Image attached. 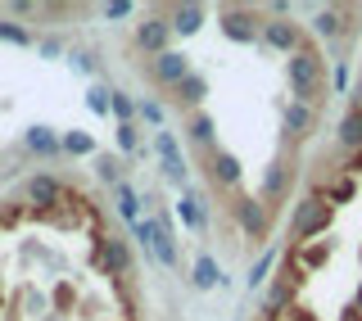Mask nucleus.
<instances>
[{
	"label": "nucleus",
	"mask_w": 362,
	"mask_h": 321,
	"mask_svg": "<svg viewBox=\"0 0 362 321\" xmlns=\"http://www.w3.org/2000/svg\"><path fill=\"white\" fill-rule=\"evenodd\" d=\"M90 109H95V113H105V109H109V100H105V91H90Z\"/></svg>",
	"instance_id": "412c9836"
},
{
	"label": "nucleus",
	"mask_w": 362,
	"mask_h": 321,
	"mask_svg": "<svg viewBox=\"0 0 362 321\" xmlns=\"http://www.w3.org/2000/svg\"><path fill=\"white\" fill-rule=\"evenodd\" d=\"M113 194H118V213L132 217V222H141V217H136V194H132V186H118Z\"/></svg>",
	"instance_id": "ddd939ff"
},
{
	"label": "nucleus",
	"mask_w": 362,
	"mask_h": 321,
	"mask_svg": "<svg viewBox=\"0 0 362 321\" xmlns=\"http://www.w3.org/2000/svg\"><path fill=\"white\" fill-rule=\"evenodd\" d=\"M136 37H141V45H145V50H158V54H163L168 28H163V23H141V32H136Z\"/></svg>",
	"instance_id": "6e6552de"
},
{
	"label": "nucleus",
	"mask_w": 362,
	"mask_h": 321,
	"mask_svg": "<svg viewBox=\"0 0 362 321\" xmlns=\"http://www.w3.org/2000/svg\"><path fill=\"white\" fill-rule=\"evenodd\" d=\"M290 91L299 95V105H317V100L326 95V59L317 50H294L290 54Z\"/></svg>",
	"instance_id": "f257e3e1"
},
{
	"label": "nucleus",
	"mask_w": 362,
	"mask_h": 321,
	"mask_svg": "<svg viewBox=\"0 0 362 321\" xmlns=\"http://www.w3.org/2000/svg\"><path fill=\"white\" fill-rule=\"evenodd\" d=\"M177 95H181V100H186V105H195V100L204 95V82H199V77H186V82H181V86H177Z\"/></svg>",
	"instance_id": "dca6fc26"
},
{
	"label": "nucleus",
	"mask_w": 362,
	"mask_h": 321,
	"mask_svg": "<svg viewBox=\"0 0 362 321\" xmlns=\"http://www.w3.org/2000/svg\"><path fill=\"white\" fill-rule=\"evenodd\" d=\"M64 150H73V154H86V150H90V141H86V136H68V141H64Z\"/></svg>",
	"instance_id": "aec40b11"
},
{
	"label": "nucleus",
	"mask_w": 362,
	"mask_h": 321,
	"mask_svg": "<svg viewBox=\"0 0 362 321\" xmlns=\"http://www.w3.org/2000/svg\"><path fill=\"white\" fill-rule=\"evenodd\" d=\"M136 235L145 240V245L154 249V258L163 262V267H177V245H173V231H168L163 222H158V217H145V222H136Z\"/></svg>",
	"instance_id": "7ed1b4c3"
},
{
	"label": "nucleus",
	"mask_w": 362,
	"mask_h": 321,
	"mask_svg": "<svg viewBox=\"0 0 362 321\" xmlns=\"http://www.w3.org/2000/svg\"><path fill=\"white\" fill-rule=\"evenodd\" d=\"M118 141H122V150H136V127H132V122L118 127Z\"/></svg>",
	"instance_id": "6ab92c4d"
},
{
	"label": "nucleus",
	"mask_w": 362,
	"mask_h": 321,
	"mask_svg": "<svg viewBox=\"0 0 362 321\" xmlns=\"http://www.w3.org/2000/svg\"><path fill=\"white\" fill-rule=\"evenodd\" d=\"M154 77H158V82H163V86H181V82H186V77H190V68H186V59H181V54H173V50H163V54H158V59H154Z\"/></svg>",
	"instance_id": "20e7f679"
},
{
	"label": "nucleus",
	"mask_w": 362,
	"mask_h": 321,
	"mask_svg": "<svg viewBox=\"0 0 362 321\" xmlns=\"http://www.w3.org/2000/svg\"><path fill=\"white\" fill-rule=\"evenodd\" d=\"M286 181H290V168H286V163H276V168L267 172V199H272V204L286 194Z\"/></svg>",
	"instance_id": "9d476101"
},
{
	"label": "nucleus",
	"mask_w": 362,
	"mask_h": 321,
	"mask_svg": "<svg viewBox=\"0 0 362 321\" xmlns=\"http://www.w3.org/2000/svg\"><path fill=\"white\" fill-rule=\"evenodd\" d=\"M173 28H177V32H195V28H199V5L173 9Z\"/></svg>",
	"instance_id": "9b49d317"
},
{
	"label": "nucleus",
	"mask_w": 362,
	"mask_h": 321,
	"mask_svg": "<svg viewBox=\"0 0 362 321\" xmlns=\"http://www.w3.org/2000/svg\"><path fill=\"white\" fill-rule=\"evenodd\" d=\"M209 163H213V181H222V186H235V181H240V168H235L231 154H213Z\"/></svg>",
	"instance_id": "423d86ee"
},
{
	"label": "nucleus",
	"mask_w": 362,
	"mask_h": 321,
	"mask_svg": "<svg viewBox=\"0 0 362 321\" xmlns=\"http://www.w3.org/2000/svg\"><path fill=\"white\" fill-rule=\"evenodd\" d=\"M141 113H145L150 122H158V118H163V109H158V105H141Z\"/></svg>",
	"instance_id": "4be33fe9"
},
{
	"label": "nucleus",
	"mask_w": 362,
	"mask_h": 321,
	"mask_svg": "<svg viewBox=\"0 0 362 321\" xmlns=\"http://www.w3.org/2000/svg\"><path fill=\"white\" fill-rule=\"evenodd\" d=\"M263 41L276 45V50H294L299 45V28L294 23H263Z\"/></svg>",
	"instance_id": "39448f33"
},
{
	"label": "nucleus",
	"mask_w": 362,
	"mask_h": 321,
	"mask_svg": "<svg viewBox=\"0 0 362 321\" xmlns=\"http://www.w3.org/2000/svg\"><path fill=\"white\" fill-rule=\"evenodd\" d=\"M326 226H331V204H322L317 194H308V199L294 209V245L313 240L317 231H326Z\"/></svg>",
	"instance_id": "f03ea898"
},
{
	"label": "nucleus",
	"mask_w": 362,
	"mask_h": 321,
	"mask_svg": "<svg viewBox=\"0 0 362 321\" xmlns=\"http://www.w3.org/2000/svg\"><path fill=\"white\" fill-rule=\"evenodd\" d=\"M213 281H218V267H213V258H199V262H195V285H204V290H209Z\"/></svg>",
	"instance_id": "4468645a"
},
{
	"label": "nucleus",
	"mask_w": 362,
	"mask_h": 321,
	"mask_svg": "<svg viewBox=\"0 0 362 321\" xmlns=\"http://www.w3.org/2000/svg\"><path fill=\"white\" fill-rule=\"evenodd\" d=\"M190 136H195L199 145H209V136H213V122H209V118H195V132H190Z\"/></svg>",
	"instance_id": "a211bd4d"
},
{
	"label": "nucleus",
	"mask_w": 362,
	"mask_h": 321,
	"mask_svg": "<svg viewBox=\"0 0 362 321\" xmlns=\"http://www.w3.org/2000/svg\"><path fill=\"white\" fill-rule=\"evenodd\" d=\"M95 168H100V177H105V181H113V190H118V186H122V181H118V158H109V154H100V158H95Z\"/></svg>",
	"instance_id": "2eb2a0df"
},
{
	"label": "nucleus",
	"mask_w": 362,
	"mask_h": 321,
	"mask_svg": "<svg viewBox=\"0 0 362 321\" xmlns=\"http://www.w3.org/2000/svg\"><path fill=\"white\" fill-rule=\"evenodd\" d=\"M28 145H32V150H45V154H50V150H54V141H50V136H45L41 127H37V132H32V136H28Z\"/></svg>",
	"instance_id": "f3484780"
},
{
	"label": "nucleus",
	"mask_w": 362,
	"mask_h": 321,
	"mask_svg": "<svg viewBox=\"0 0 362 321\" xmlns=\"http://www.w3.org/2000/svg\"><path fill=\"white\" fill-rule=\"evenodd\" d=\"M313 118H317V113H313L308 105H290V113H286V127H290L294 136H308V127H313Z\"/></svg>",
	"instance_id": "0eeeda50"
},
{
	"label": "nucleus",
	"mask_w": 362,
	"mask_h": 321,
	"mask_svg": "<svg viewBox=\"0 0 362 321\" xmlns=\"http://www.w3.org/2000/svg\"><path fill=\"white\" fill-rule=\"evenodd\" d=\"M245 18H249V14H226V37H235V41H254V32H258V28H249Z\"/></svg>",
	"instance_id": "f8f14e48"
},
{
	"label": "nucleus",
	"mask_w": 362,
	"mask_h": 321,
	"mask_svg": "<svg viewBox=\"0 0 362 321\" xmlns=\"http://www.w3.org/2000/svg\"><path fill=\"white\" fill-rule=\"evenodd\" d=\"M339 141H344V145H362V113L358 109L344 113V122H339Z\"/></svg>",
	"instance_id": "1a4fd4ad"
}]
</instances>
